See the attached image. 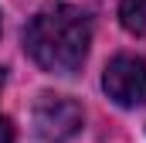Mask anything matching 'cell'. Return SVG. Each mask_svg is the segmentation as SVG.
<instances>
[{
  "label": "cell",
  "mask_w": 146,
  "mask_h": 143,
  "mask_svg": "<svg viewBox=\"0 0 146 143\" xmlns=\"http://www.w3.org/2000/svg\"><path fill=\"white\" fill-rule=\"evenodd\" d=\"M88 41H92L88 14L78 7H68V3L41 10L27 24V34H24L31 58L41 68L58 72V75H72L82 68V61L88 55Z\"/></svg>",
  "instance_id": "6da1fadb"
},
{
  "label": "cell",
  "mask_w": 146,
  "mask_h": 143,
  "mask_svg": "<svg viewBox=\"0 0 146 143\" xmlns=\"http://www.w3.org/2000/svg\"><path fill=\"white\" fill-rule=\"evenodd\" d=\"M0 89H3V68H0Z\"/></svg>",
  "instance_id": "8992f818"
},
{
  "label": "cell",
  "mask_w": 146,
  "mask_h": 143,
  "mask_svg": "<svg viewBox=\"0 0 146 143\" xmlns=\"http://www.w3.org/2000/svg\"><path fill=\"white\" fill-rule=\"evenodd\" d=\"M119 21L129 34L146 31V0H119Z\"/></svg>",
  "instance_id": "277c9868"
},
{
  "label": "cell",
  "mask_w": 146,
  "mask_h": 143,
  "mask_svg": "<svg viewBox=\"0 0 146 143\" xmlns=\"http://www.w3.org/2000/svg\"><path fill=\"white\" fill-rule=\"evenodd\" d=\"M82 123H85V112H82V106H78L75 99H68V96H51V92H44L34 102V130H37V136L48 140V143L72 140L75 133L82 130Z\"/></svg>",
  "instance_id": "7a4b0ae2"
},
{
  "label": "cell",
  "mask_w": 146,
  "mask_h": 143,
  "mask_svg": "<svg viewBox=\"0 0 146 143\" xmlns=\"http://www.w3.org/2000/svg\"><path fill=\"white\" fill-rule=\"evenodd\" d=\"M102 85L112 102L119 106H143L146 102V61L136 55H119L106 65Z\"/></svg>",
  "instance_id": "3957f363"
},
{
  "label": "cell",
  "mask_w": 146,
  "mask_h": 143,
  "mask_svg": "<svg viewBox=\"0 0 146 143\" xmlns=\"http://www.w3.org/2000/svg\"><path fill=\"white\" fill-rule=\"evenodd\" d=\"M10 140H14V130H10V123L0 116V143H10Z\"/></svg>",
  "instance_id": "5b68a950"
}]
</instances>
